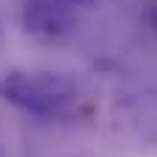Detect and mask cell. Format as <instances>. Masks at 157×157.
Listing matches in <instances>:
<instances>
[{"mask_svg":"<svg viewBox=\"0 0 157 157\" xmlns=\"http://www.w3.org/2000/svg\"><path fill=\"white\" fill-rule=\"evenodd\" d=\"M0 94L14 108L39 116V119H58L66 116L80 99V83L66 72H8L0 83Z\"/></svg>","mask_w":157,"mask_h":157,"instance_id":"6da1fadb","label":"cell"},{"mask_svg":"<svg viewBox=\"0 0 157 157\" xmlns=\"http://www.w3.org/2000/svg\"><path fill=\"white\" fill-rule=\"evenodd\" d=\"M113 121L119 132L141 144H157V88H135L116 99Z\"/></svg>","mask_w":157,"mask_h":157,"instance_id":"7a4b0ae2","label":"cell"},{"mask_svg":"<svg viewBox=\"0 0 157 157\" xmlns=\"http://www.w3.org/2000/svg\"><path fill=\"white\" fill-rule=\"evenodd\" d=\"M52 3H58V6H66V8H75V11H88L97 0H52Z\"/></svg>","mask_w":157,"mask_h":157,"instance_id":"277c9868","label":"cell"},{"mask_svg":"<svg viewBox=\"0 0 157 157\" xmlns=\"http://www.w3.org/2000/svg\"><path fill=\"white\" fill-rule=\"evenodd\" d=\"M80 11L58 6L52 0H25L22 28L39 41H63L80 25Z\"/></svg>","mask_w":157,"mask_h":157,"instance_id":"3957f363","label":"cell"}]
</instances>
